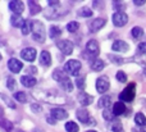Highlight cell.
Wrapping results in <instances>:
<instances>
[{
  "label": "cell",
  "mask_w": 146,
  "mask_h": 132,
  "mask_svg": "<svg viewBox=\"0 0 146 132\" xmlns=\"http://www.w3.org/2000/svg\"><path fill=\"white\" fill-rule=\"evenodd\" d=\"M117 80L119 82H126L127 81V74L123 71H118L117 72Z\"/></svg>",
  "instance_id": "cell-35"
},
{
  "label": "cell",
  "mask_w": 146,
  "mask_h": 132,
  "mask_svg": "<svg viewBox=\"0 0 146 132\" xmlns=\"http://www.w3.org/2000/svg\"><path fill=\"white\" fill-rule=\"evenodd\" d=\"M136 96V84L132 82L129 84L123 91L119 94V100H123V101H132Z\"/></svg>",
  "instance_id": "cell-2"
},
{
  "label": "cell",
  "mask_w": 146,
  "mask_h": 132,
  "mask_svg": "<svg viewBox=\"0 0 146 132\" xmlns=\"http://www.w3.org/2000/svg\"><path fill=\"white\" fill-rule=\"evenodd\" d=\"M94 98L91 96V95H88L87 92H80L78 94V101L81 103V104L83 105V107H87V105H90L91 103H92Z\"/></svg>",
  "instance_id": "cell-15"
},
{
  "label": "cell",
  "mask_w": 146,
  "mask_h": 132,
  "mask_svg": "<svg viewBox=\"0 0 146 132\" xmlns=\"http://www.w3.org/2000/svg\"><path fill=\"white\" fill-rule=\"evenodd\" d=\"M109 89V78L106 76H101L96 80V90L100 94H104Z\"/></svg>",
  "instance_id": "cell-5"
},
{
  "label": "cell",
  "mask_w": 146,
  "mask_h": 132,
  "mask_svg": "<svg viewBox=\"0 0 146 132\" xmlns=\"http://www.w3.org/2000/svg\"><path fill=\"white\" fill-rule=\"evenodd\" d=\"M78 28H80V25H78V22H76V21H72V22H69L68 25H67V30H68L69 32H76Z\"/></svg>",
  "instance_id": "cell-33"
},
{
  "label": "cell",
  "mask_w": 146,
  "mask_h": 132,
  "mask_svg": "<svg viewBox=\"0 0 146 132\" xmlns=\"http://www.w3.org/2000/svg\"><path fill=\"white\" fill-rule=\"evenodd\" d=\"M59 84H60V86L63 87V89L66 90V91H68V92H69V91H72V90H73V84H72V81L68 78V77H66L64 80H62V81L59 82Z\"/></svg>",
  "instance_id": "cell-23"
},
{
  "label": "cell",
  "mask_w": 146,
  "mask_h": 132,
  "mask_svg": "<svg viewBox=\"0 0 146 132\" xmlns=\"http://www.w3.org/2000/svg\"><path fill=\"white\" fill-rule=\"evenodd\" d=\"M8 67H9V69L13 73H18V72H21V69L23 68V64L21 63V60H18V59L12 58L8 62Z\"/></svg>",
  "instance_id": "cell-12"
},
{
  "label": "cell",
  "mask_w": 146,
  "mask_h": 132,
  "mask_svg": "<svg viewBox=\"0 0 146 132\" xmlns=\"http://www.w3.org/2000/svg\"><path fill=\"white\" fill-rule=\"evenodd\" d=\"M19 132H23V131H19Z\"/></svg>",
  "instance_id": "cell-50"
},
{
  "label": "cell",
  "mask_w": 146,
  "mask_h": 132,
  "mask_svg": "<svg viewBox=\"0 0 146 132\" xmlns=\"http://www.w3.org/2000/svg\"><path fill=\"white\" fill-rule=\"evenodd\" d=\"M137 51L140 54H146V42H140L139 48H137Z\"/></svg>",
  "instance_id": "cell-40"
},
{
  "label": "cell",
  "mask_w": 146,
  "mask_h": 132,
  "mask_svg": "<svg viewBox=\"0 0 146 132\" xmlns=\"http://www.w3.org/2000/svg\"><path fill=\"white\" fill-rule=\"evenodd\" d=\"M110 104H111V98L109 96V95H104V96L100 98V100H99V107L105 108V109H108V108L110 107Z\"/></svg>",
  "instance_id": "cell-22"
},
{
  "label": "cell",
  "mask_w": 146,
  "mask_h": 132,
  "mask_svg": "<svg viewBox=\"0 0 146 132\" xmlns=\"http://www.w3.org/2000/svg\"><path fill=\"white\" fill-rule=\"evenodd\" d=\"M32 37L41 44L45 41V27L40 21H32Z\"/></svg>",
  "instance_id": "cell-1"
},
{
  "label": "cell",
  "mask_w": 146,
  "mask_h": 132,
  "mask_svg": "<svg viewBox=\"0 0 146 132\" xmlns=\"http://www.w3.org/2000/svg\"><path fill=\"white\" fill-rule=\"evenodd\" d=\"M25 22L26 21L23 19L21 14H13L12 17H10V23H12V26H14V27L22 28L23 26H25Z\"/></svg>",
  "instance_id": "cell-16"
},
{
  "label": "cell",
  "mask_w": 146,
  "mask_h": 132,
  "mask_svg": "<svg viewBox=\"0 0 146 132\" xmlns=\"http://www.w3.org/2000/svg\"><path fill=\"white\" fill-rule=\"evenodd\" d=\"M48 122H50L51 125H54V123H55V118H53V117L50 118V117H49V118H48Z\"/></svg>",
  "instance_id": "cell-47"
},
{
  "label": "cell",
  "mask_w": 146,
  "mask_h": 132,
  "mask_svg": "<svg viewBox=\"0 0 146 132\" xmlns=\"http://www.w3.org/2000/svg\"><path fill=\"white\" fill-rule=\"evenodd\" d=\"M133 4H136V5H144L145 4V0H133Z\"/></svg>",
  "instance_id": "cell-45"
},
{
  "label": "cell",
  "mask_w": 146,
  "mask_h": 132,
  "mask_svg": "<svg viewBox=\"0 0 146 132\" xmlns=\"http://www.w3.org/2000/svg\"><path fill=\"white\" fill-rule=\"evenodd\" d=\"M86 50H87L88 54L94 56H98L99 53H100V48H99V44L96 40H90L87 44H86Z\"/></svg>",
  "instance_id": "cell-7"
},
{
  "label": "cell",
  "mask_w": 146,
  "mask_h": 132,
  "mask_svg": "<svg viewBox=\"0 0 146 132\" xmlns=\"http://www.w3.org/2000/svg\"><path fill=\"white\" fill-rule=\"evenodd\" d=\"M21 56L27 62H33L36 58V50L33 48H26L21 51Z\"/></svg>",
  "instance_id": "cell-9"
},
{
  "label": "cell",
  "mask_w": 146,
  "mask_h": 132,
  "mask_svg": "<svg viewBox=\"0 0 146 132\" xmlns=\"http://www.w3.org/2000/svg\"><path fill=\"white\" fill-rule=\"evenodd\" d=\"M105 67V64H104V62L101 60V59H99V58H96L95 60H92L91 62V68L94 69V71H96V72H100V71H103V68Z\"/></svg>",
  "instance_id": "cell-21"
},
{
  "label": "cell",
  "mask_w": 146,
  "mask_h": 132,
  "mask_svg": "<svg viewBox=\"0 0 146 132\" xmlns=\"http://www.w3.org/2000/svg\"><path fill=\"white\" fill-rule=\"evenodd\" d=\"M135 122L139 127H142V126H146V117L142 113H137L136 117H135Z\"/></svg>",
  "instance_id": "cell-25"
},
{
  "label": "cell",
  "mask_w": 146,
  "mask_h": 132,
  "mask_svg": "<svg viewBox=\"0 0 146 132\" xmlns=\"http://www.w3.org/2000/svg\"><path fill=\"white\" fill-rule=\"evenodd\" d=\"M7 86L10 91H13V90L15 89V80L13 78V77H9V78L7 80Z\"/></svg>",
  "instance_id": "cell-36"
},
{
  "label": "cell",
  "mask_w": 146,
  "mask_h": 132,
  "mask_svg": "<svg viewBox=\"0 0 146 132\" xmlns=\"http://www.w3.org/2000/svg\"><path fill=\"white\" fill-rule=\"evenodd\" d=\"M104 26H105V19L104 18H95L92 22L88 23V28H90L91 32H98Z\"/></svg>",
  "instance_id": "cell-8"
},
{
  "label": "cell",
  "mask_w": 146,
  "mask_h": 132,
  "mask_svg": "<svg viewBox=\"0 0 146 132\" xmlns=\"http://www.w3.org/2000/svg\"><path fill=\"white\" fill-rule=\"evenodd\" d=\"M92 9H90L88 7H83V8H81L80 9V12H78V15H81V17H91L92 15Z\"/></svg>",
  "instance_id": "cell-29"
},
{
  "label": "cell",
  "mask_w": 146,
  "mask_h": 132,
  "mask_svg": "<svg viewBox=\"0 0 146 132\" xmlns=\"http://www.w3.org/2000/svg\"><path fill=\"white\" fill-rule=\"evenodd\" d=\"M77 118L80 122L83 123V125H87V126L90 125L91 118H90V114H88V112L86 109H78L77 110Z\"/></svg>",
  "instance_id": "cell-13"
},
{
  "label": "cell",
  "mask_w": 146,
  "mask_h": 132,
  "mask_svg": "<svg viewBox=\"0 0 146 132\" xmlns=\"http://www.w3.org/2000/svg\"><path fill=\"white\" fill-rule=\"evenodd\" d=\"M66 77H68L66 73H64V71H62V69H55L54 71V73H53V78L55 80V81H58V82H60L62 80H64Z\"/></svg>",
  "instance_id": "cell-24"
},
{
  "label": "cell",
  "mask_w": 146,
  "mask_h": 132,
  "mask_svg": "<svg viewBox=\"0 0 146 132\" xmlns=\"http://www.w3.org/2000/svg\"><path fill=\"white\" fill-rule=\"evenodd\" d=\"M21 84L26 87H33L36 85V78L31 76H22L21 77Z\"/></svg>",
  "instance_id": "cell-19"
},
{
  "label": "cell",
  "mask_w": 146,
  "mask_h": 132,
  "mask_svg": "<svg viewBox=\"0 0 146 132\" xmlns=\"http://www.w3.org/2000/svg\"><path fill=\"white\" fill-rule=\"evenodd\" d=\"M124 112H126V105L123 104L122 101H117L114 103L113 105V113L115 115H122L124 114Z\"/></svg>",
  "instance_id": "cell-18"
},
{
  "label": "cell",
  "mask_w": 146,
  "mask_h": 132,
  "mask_svg": "<svg viewBox=\"0 0 146 132\" xmlns=\"http://www.w3.org/2000/svg\"><path fill=\"white\" fill-rule=\"evenodd\" d=\"M103 117L105 118V119H108V121H109V119H113V113H111L110 110L105 109V110L103 112Z\"/></svg>",
  "instance_id": "cell-41"
},
{
  "label": "cell",
  "mask_w": 146,
  "mask_h": 132,
  "mask_svg": "<svg viewBox=\"0 0 146 132\" xmlns=\"http://www.w3.org/2000/svg\"><path fill=\"white\" fill-rule=\"evenodd\" d=\"M64 69H66L69 74H72V76H78L80 69H81V63L78 60H76V59H72V60H68L66 63Z\"/></svg>",
  "instance_id": "cell-4"
},
{
  "label": "cell",
  "mask_w": 146,
  "mask_h": 132,
  "mask_svg": "<svg viewBox=\"0 0 146 132\" xmlns=\"http://www.w3.org/2000/svg\"><path fill=\"white\" fill-rule=\"evenodd\" d=\"M78 125L76 122H67L66 123V131L67 132H78Z\"/></svg>",
  "instance_id": "cell-30"
},
{
  "label": "cell",
  "mask_w": 146,
  "mask_h": 132,
  "mask_svg": "<svg viewBox=\"0 0 146 132\" xmlns=\"http://www.w3.org/2000/svg\"><path fill=\"white\" fill-rule=\"evenodd\" d=\"M9 8L14 14H21V13L23 12V9H25V5H23L22 1H17V0H14V1L9 3Z\"/></svg>",
  "instance_id": "cell-14"
},
{
  "label": "cell",
  "mask_w": 146,
  "mask_h": 132,
  "mask_svg": "<svg viewBox=\"0 0 146 132\" xmlns=\"http://www.w3.org/2000/svg\"><path fill=\"white\" fill-rule=\"evenodd\" d=\"M113 7L117 9V12H123V9L126 8V5L123 3H119V1H114L113 3Z\"/></svg>",
  "instance_id": "cell-37"
},
{
  "label": "cell",
  "mask_w": 146,
  "mask_h": 132,
  "mask_svg": "<svg viewBox=\"0 0 146 132\" xmlns=\"http://www.w3.org/2000/svg\"><path fill=\"white\" fill-rule=\"evenodd\" d=\"M28 7H30V13H31V15H36L37 13L41 12V7L38 5L37 1L30 0V1H28Z\"/></svg>",
  "instance_id": "cell-20"
},
{
  "label": "cell",
  "mask_w": 146,
  "mask_h": 132,
  "mask_svg": "<svg viewBox=\"0 0 146 132\" xmlns=\"http://www.w3.org/2000/svg\"><path fill=\"white\" fill-rule=\"evenodd\" d=\"M30 32H32V21L27 19L25 22V26L22 27V33L23 35H28Z\"/></svg>",
  "instance_id": "cell-28"
},
{
  "label": "cell",
  "mask_w": 146,
  "mask_h": 132,
  "mask_svg": "<svg viewBox=\"0 0 146 132\" xmlns=\"http://www.w3.org/2000/svg\"><path fill=\"white\" fill-rule=\"evenodd\" d=\"M36 71H37V69H36V68H35V67H30V68H28V69H27V72H28V73H30V72H33V73H35V72H36Z\"/></svg>",
  "instance_id": "cell-46"
},
{
  "label": "cell",
  "mask_w": 146,
  "mask_h": 132,
  "mask_svg": "<svg viewBox=\"0 0 146 132\" xmlns=\"http://www.w3.org/2000/svg\"><path fill=\"white\" fill-rule=\"evenodd\" d=\"M50 114H51V117L58 119V121H63V119H67V118H68L67 110L62 109V108H54V109H51Z\"/></svg>",
  "instance_id": "cell-10"
},
{
  "label": "cell",
  "mask_w": 146,
  "mask_h": 132,
  "mask_svg": "<svg viewBox=\"0 0 146 132\" xmlns=\"http://www.w3.org/2000/svg\"><path fill=\"white\" fill-rule=\"evenodd\" d=\"M0 125H1V127L4 128V130L7 131V132H12V131H13V123L10 122V121H8V119H1Z\"/></svg>",
  "instance_id": "cell-31"
},
{
  "label": "cell",
  "mask_w": 146,
  "mask_h": 132,
  "mask_svg": "<svg viewBox=\"0 0 146 132\" xmlns=\"http://www.w3.org/2000/svg\"><path fill=\"white\" fill-rule=\"evenodd\" d=\"M32 109L36 110V112H40V110H41V107H36V105H32Z\"/></svg>",
  "instance_id": "cell-48"
},
{
  "label": "cell",
  "mask_w": 146,
  "mask_h": 132,
  "mask_svg": "<svg viewBox=\"0 0 146 132\" xmlns=\"http://www.w3.org/2000/svg\"><path fill=\"white\" fill-rule=\"evenodd\" d=\"M40 63L42 64L44 67H49L51 64V56H50V54H49V51H46V50L41 51V54H40Z\"/></svg>",
  "instance_id": "cell-17"
},
{
  "label": "cell",
  "mask_w": 146,
  "mask_h": 132,
  "mask_svg": "<svg viewBox=\"0 0 146 132\" xmlns=\"http://www.w3.org/2000/svg\"><path fill=\"white\" fill-rule=\"evenodd\" d=\"M76 85H77V87L80 90H83L85 89V86H86V84H85V76H78L77 77V80H76Z\"/></svg>",
  "instance_id": "cell-34"
},
{
  "label": "cell",
  "mask_w": 146,
  "mask_h": 132,
  "mask_svg": "<svg viewBox=\"0 0 146 132\" xmlns=\"http://www.w3.org/2000/svg\"><path fill=\"white\" fill-rule=\"evenodd\" d=\"M111 130H113V132H123V127H122V125L119 122H117L111 126Z\"/></svg>",
  "instance_id": "cell-38"
},
{
  "label": "cell",
  "mask_w": 146,
  "mask_h": 132,
  "mask_svg": "<svg viewBox=\"0 0 146 132\" xmlns=\"http://www.w3.org/2000/svg\"><path fill=\"white\" fill-rule=\"evenodd\" d=\"M132 132H146V126H142V127H135L132 128Z\"/></svg>",
  "instance_id": "cell-42"
},
{
  "label": "cell",
  "mask_w": 146,
  "mask_h": 132,
  "mask_svg": "<svg viewBox=\"0 0 146 132\" xmlns=\"http://www.w3.org/2000/svg\"><path fill=\"white\" fill-rule=\"evenodd\" d=\"M111 49H113L114 51H119V53H126V51H128L129 46L127 42H124V41L122 40H117L113 42V45H111Z\"/></svg>",
  "instance_id": "cell-11"
},
{
  "label": "cell",
  "mask_w": 146,
  "mask_h": 132,
  "mask_svg": "<svg viewBox=\"0 0 146 132\" xmlns=\"http://www.w3.org/2000/svg\"><path fill=\"white\" fill-rule=\"evenodd\" d=\"M1 99L4 100L5 103H7V105H8V107L13 108V109H14V108H15V104H14V103H13V101H12V100H10V99H8V98L5 96V95H1Z\"/></svg>",
  "instance_id": "cell-39"
},
{
  "label": "cell",
  "mask_w": 146,
  "mask_h": 132,
  "mask_svg": "<svg viewBox=\"0 0 146 132\" xmlns=\"http://www.w3.org/2000/svg\"><path fill=\"white\" fill-rule=\"evenodd\" d=\"M60 33H62V30L58 26H51L50 30H49V35H50L51 38H55L58 36H60Z\"/></svg>",
  "instance_id": "cell-26"
},
{
  "label": "cell",
  "mask_w": 146,
  "mask_h": 132,
  "mask_svg": "<svg viewBox=\"0 0 146 132\" xmlns=\"http://www.w3.org/2000/svg\"><path fill=\"white\" fill-rule=\"evenodd\" d=\"M87 132H96V131H87Z\"/></svg>",
  "instance_id": "cell-49"
},
{
  "label": "cell",
  "mask_w": 146,
  "mask_h": 132,
  "mask_svg": "<svg viewBox=\"0 0 146 132\" xmlns=\"http://www.w3.org/2000/svg\"><path fill=\"white\" fill-rule=\"evenodd\" d=\"M131 35L133 38H140L141 36H144V30L141 27H133L131 30Z\"/></svg>",
  "instance_id": "cell-27"
},
{
  "label": "cell",
  "mask_w": 146,
  "mask_h": 132,
  "mask_svg": "<svg viewBox=\"0 0 146 132\" xmlns=\"http://www.w3.org/2000/svg\"><path fill=\"white\" fill-rule=\"evenodd\" d=\"M109 58H110L111 60H115L117 64H122V63H123V59H121V58H117V56H111V55H109Z\"/></svg>",
  "instance_id": "cell-44"
},
{
  "label": "cell",
  "mask_w": 146,
  "mask_h": 132,
  "mask_svg": "<svg viewBox=\"0 0 146 132\" xmlns=\"http://www.w3.org/2000/svg\"><path fill=\"white\" fill-rule=\"evenodd\" d=\"M56 46L62 50V53L66 55H71L73 53V44L69 40H60L56 42Z\"/></svg>",
  "instance_id": "cell-6"
},
{
  "label": "cell",
  "mask_w": 146,
  "mask_h": 132,
  "mask_svg": "<svg viewBox=\"0 0 146 132\" xmlns=\"http://www.w3.org/2000/svg\"><path fill=\"white\" fill-rule=\"evenodd\" d=\"M111 21H113V25L115 27H123L128 22V17L124 12H115L111 17Z\"/></svg>",
  "instance_id": "cell-3"
},
{
  "label": "cell",
  "mask_w": 146,
  "mask_h": 132,
  "mask_svg": "<svg viewBox=\"0 0 146 132\" xmlns=\"http://www.w3.org/2000/svg\"><path fill=\"white\" fill-rule=\"evenodd\" d=\"M49 5H50V7H59L60 3H59L58 0H49Z\"/></svg>",
  "instance_id": "cell-43"
},
{
  "label": "cell",
  "mask_w": 146,
  "mask_h": 132,
  "mask_svg": "<svg viewBox=\"0 0 146 132\" xmlns=\"http://www.w3.org/2000/svg\"><path fill=\"white\" fill-rule=\"evenodd\" d=\"M14 99L17 100V101H19V103H26V101H27V96H26V92H23V91L15 92V94H14Z\"/></svg>",
  "instance_id": "cell-32"
}]
</instances>
